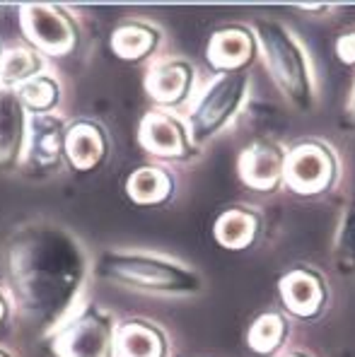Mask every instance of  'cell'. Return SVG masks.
<instances>
[{"label": "cell", "mask_w": 355, "mask_h": 357, "mask_svg": "<svg viewBox=\"0 0 355 357\" xmlns=\"http://www.w3.org/2000/svg\"><path fill=\"white\" fill-rule=\"evenodd\" d=\"M5 273L29 326L54 328L70 312L87 273L82 244L54 222H29L5 244Z\"/></svg>", "instance_id": "obj_1"}, {"label": "cell", "mask_w": 355, "mask_h": 357, "mask_svg": "<svg viewBox=\"0 0 355 357\" xmlns=\"http://www.w3.org/2000/svg\"><path fill=\"white\" fill-rule=\"evenodd\" d=\"M259 54L264 56L273 85L295 112L312 114L317 107V85L312 59L295 31L278 20H259L254 24Z\"/></svg>", "instance_id": "obj_2"}, {"label": "cell", "mask_w": 355, "mask_h": 357, "mask_svg": "<svg viewBox=\"0 0 355 357\" xmlns=\"http://www.w3.org/2000/svg\"><path fill=\"white\" fill-rule=\"evenodd\" d=\"M97 273L119 285L155 295L189 297L198 295L203 287L201 275L194 268L148 254H104L97 261Z\"/></svg>", "instance_id": "obj_3"}, {"label": "cell", "mask_w": 355, "mask_h": 357, "mask_svg": "<svg viewBox=\"0 0 355 357\" xmlns=\"http://www.w3.org/2000/svg\"><path fill=\"white\" fill-rule=\"evenodd\" d=\"M341 181L338 152L322 138H307L285 152L283 186L297 198H322Z\"/></svg>", "instance_id": "obj_4"}, {"label": "cell", "mask_w": 355, "mask_h": 357, "mask_svg": "<svg viewBox=\"0 0 355 357\" xmlns=\"http://www.w3.org/2000/svg\"><path fill=\"white\" fill-rule=\"evenodd\" d=\"M249 97V75L247 73H225L218 75L203 94L196 99L194 109L186 121L191 143L203 145L216 138L222 128H227L242 112L244 102Z\"/></svg>", "instance_id": "obj_5"}, {"label": "cell", "mask_w": 355, "mask_h": 357, "mask_svg": "<svg viewBox=\"0 0 355 357\" xmlns=\"http://www.w3.org/2000/svg\"><path fill=\"white\" fill-rule=\"evenodd\" d=\"M278 299L285 317L312 324L326 314L331 292L324 273L315 266H292L278 278Z\"/></svg>", "instance_id": "obj_6"}, {"label": "cell", "mask_w": 355, "mask_h": 357, "mask_svg": "<svg viewBox=\"0 0 355 357\" xmlns=\"http://www.w3.org/2000/svg\"><path fill=\"white\" fill-rule=\"evenodd\" d=\"M114 331L109 319L99 309L87 307L56 335L59 357H109Z\"/></svg>", "instance_id": "obj_7"}, {"label": "cell", "mask_w": 355, "mask_h": 357, "mask_svg": "<svg viewBox=\"0 0 355 357\" xmlns=\"http://www.w3.org/2000/svg\"><path fill=\"white\" fill-rule=\"evenodd\" d=\"M285 150L271 138H257L239 152L237 172L247 188L257 193H275L283 186Z\"/></svg>", "instance_id": "obj_8"}, {"label": "cell", "mask_w": 355, "mask_h": 357, "mask_svg": "<svg viewBox=\"0 0 355 357\" xmlns=\"http://www.w3.org/2000/svg\"><path fill=\"white\" fill-rule=\"evenodd\" d=\"M138 140L150 155L162 157V160L184 162L196 155V145L191 143L186 123L167 112L145 114L138 128Z\"/></svg>", "instance_id": "obj_9"}, {"label": "cell", "mask_w": 355, "mask_h": 357, "mask_svg": "<svg viewBox=\"0 0 355 357\" xmlns=\"http://www.w3.org/2000/svg\"><path fill=\"white\" fill-rule=\"evenodd\" d=\"M259 54L257 34L247 24H222L211 34L206 59L218 75L225 73H247Z\"/></svg>", "instance_id": "obj_10"}, {"label": "cell", "mask_w": 355, "mask_h": 357, "mask_svg": "<svg viewBox=\"0 0 355 357\" xmlns=\"http://www.w3.org/2000/svg\"><path fill=\"white\" fill-rule=\"evenodd\" d=\"M22 29L29 41L49 54H63L73 46V24L51 5H29L22 10Z\"/></svg>", "instance_id": "obj_11"}, {"label": "cell", "mask_w": 355, "mask_h": 357, "mask_svg": "<svg viewBox=\"0 0 355 357\" xmlns=\"http://www.w3.org/2000/svg\"><path fill=\"white\" fill-rule=\"evenodd\" d=\"M145 89L162 107H181L194 92V66L184 59L162 61L150 70Z\"/></svg>", "instance_id": "obj_12"}, {"label": "cell", "mask_w": 355, "mask_h": 357, "mask_svg": "<svg viewBox=\"0 0 355 357\" xmlns=\"http://www.w3.org/2000/svg\"><path fill=\"white\" fill-rule=\"evenodd\" d=\"M213 237H216V241L222 249L247 251L261 237V215L247 206L225 208L216 218Z\"/></svg>", "instance_id": "obj_13"}, {"label": "cell", "mask_w": 355, "mask_h": 357, "mask_svg": "<svg viewBox=\"0 0 355 357\" xmlns=\"http://www.w3.org/2000/svg\"><path fill=\"white\" fill-rule=\"evenodd\" d=\"M66 145L63 123L49 114H36L29 123V140H27V160L34 167H51L61 157Z\"/></svg>", "instance_id": "obj_14"}, {"label": "cell", "mask_w": 355, "mask_h": 357, "mask_svg": "<svg viewBox=\"0 0 355 357\" xmlns=\"http://www.w3.org/2000/svg\"><path fill=\"white\" fill-rule=\"evenodd\" d=\"M290 338V321L278 309H266L261 312L247 331V345L254 355L271 357L278 355Z\"/></svg>", "instance_id": "obj_15"}, {"label": "cell", "mask_w": 355, "mask_h": 357, "mask_svg": "<svg viewBox=\"0 0 355 357\" xmlns=\"http://www.w3.org/2000/svg\"><path fill=\"white\" fill-rule=\"evenodd\" d=\"M24 138V104L10 87H0V165L17 157Z\"/></svg>", "instance_id": "obj_16"}, {"label": "cell", "mask_w": 355, "mask_h": 357, "mask_svg": "<svg viewBox=\"0 0 355 357\" xmlns=\"http://www.w3.org/2000/svg\"><path fill=\"white\" fill-rule=\"evenodd\" d=\"M119 357H167L165 333L148 321H128L116 331Z\"/></svg>", "instance_id": "obj_17"}, {"label": "cell", "mask_w": 355, "mask_h": 357, "mask_svg": "<svg viewBox=\"0 0 355 357\" xmlns=\"http://www.w3.org/2000/svg\"><path fill=\"white\" fill-rule=\"evenodd\" d=\"M68 160L73 162L75 169H92L102 162L104 157V135L90 121H80L66 133V145H63Z\"/></svg>", "instance_id": "obj_18"}, {"label": "cell", "mask_w": 355, "mask_h": 357, "mask_svg": "<svg viewBox=\"0 0 355 357\" xmlns=\"http://www.w3.org/2000/svg\"><path fill=\"white\" fill-rule=\"evenodd\" d=\"M126 191L140 206H160V203L169 201L174 181L160 167H140L128 176Z\"/></svg>", "instance_id": "obj_19"}, {"label": "cell", "mask_w": 355, "mask_h": 357, "mask_svg": "<svg viewBox=\"0 0 355 357\" xmlns=\"http://www.w3.org/2000/svg\"><path fill=\"white\" fill-rule=\"evenodd\" d=\"M333 271L341 278H355V196L346 203L331 246Z\"/></svg>", "instance_id": "obj_20"}, {"label": "cell", "mask_w": 355, "mask_h": 357, "mask_svg": "<svg viewBox=\"0 0 355 357\" xmlns=\"http://www.w3.org/2000/svg\"><path fill=\"white\" fill-rule=\"evenodd\" d=\"M160 41L158 29L140 22H128L114 31L112 46L123 61H140L155 51Z\"/></svg>", "instance_id": "obj_21"}, {"label": "cell", "mask_w": 355, "mask_h": 357, "mask_svg": "<svg viewBox=\"0 0 355 357\" xmlns=\"http://www.w3.org/2000/svg\"><path fill=\"white\" fill-rule=\"evenodd\" d=\"M39 68L41 63L36 61L34 54L20 49L10 51L0 59V87L13 89V85H24L39 75Z\"/></svg>", "instance_id": "obj_22"}, {"label": "cell", "mask_w": 355, "mask_h": 357, "mask_svg": "<svg viewBox=\"0 0 355 357\" xmlns=\"http://www.w3.org/2000/svg\"><path fill=\"white\" fill-rule=\"evenodd\" d=\"M56 97H59V85L49 75H36L29 82H24L22 89H20L22 104L36 109V112L39 109H49L56 102Z\"/></svg>", "instance_id": "obj_23"}, {"label": "cell", "mask_w": 355, "mask_h": 357, "mask_svg": "<svg viewBox=\"0 0 355 357\" xmlns=\"http://www.w3.org/2000/svg\"><path fill=\"white\" fill-rule=\"evenodd\" d=\"M331 54H333V61H336L343 70L355 73V27H348L333 36Z\"/></svg>", "instance_id": "obj_24"}, {"label": "cell", "mask_w": 355, "mask_h": 357, "mask_svg": "<svg viewBox=\"0 0 355 357\" xmlns=\"http://www.w3.org/2000/svg\"><path fill=\"white\" fill-rule=\"evenodd\" d=\"M346 126L351 130H355V87H353L351 97H348V104H346Z\"/></svg>", "instance_id": "obj_25"}, {"label": "cell", "mask_w": 355, "mask_h": 357, "mask_svg": "<svg viewBox=\"0 0 355 357\" xmlns=\"http://www.w3.org/2000/svg\"><path fill=\"white\" fill-rule=\"evenodd\" d=\"M297 10H302V13H307V15H326V13H331V8H328V5H300Z\"/></svg>", "instance_id": "obj_26"}, {"label": "cell", "mask_w": 355, "mask_h": 357, "mask_svg": "<svg viewBox=\"0 0 355 357\" xmlns=\"http://www.w3.org/2000/svg\"><path fill=\"white\" fill-rule=\"evenodd\" d=\"M280 357H312L307 350H288V353H283Z\"/></svg>", "instance_id": "obj_27"}, {"label": "cell", "mask_w": 355, "mask_h": 357, "mask_svg": "<svg viewBox=\"0 0 355 357\" xmlns=\"http://www.w3.org/2000/svg\"><path fill=\"white\" fill-rule=\"evenodd\" d=\"M3 314H5V307H3V299H0V319H3Z\"/></svg>", "instance_id": "obj_28"}, {"label": "cell", "mask_w": 355, "mask_h": 357, "mask_svg": "<svg viewBox=\"0 0 355 357\" xmlns=\"http://www.w3.org/2000/svg\"><path fill=\"white\" fill-rule=\"evenodd\" d=\"M338 357H353L351 353H341V355H338Z\"/></svg>", "instance_id": "obj_29"}, {"label": "cell", "mask_w": 355, "mask_h": 357, "mask_svg": "<svg viewBox=\"0 0 355 357\" xmlns=\"http://www.w3.org/2000/svg\"><path fill=\"white\" fill-rule=\"evenodd\" d=\"M0 357H8V355H5V353H0Z\"/></svg>", "instance_id": "obj_30"}]
</instances>
